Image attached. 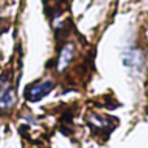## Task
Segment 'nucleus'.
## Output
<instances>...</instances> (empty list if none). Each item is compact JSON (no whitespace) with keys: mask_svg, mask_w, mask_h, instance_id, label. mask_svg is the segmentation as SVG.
<instances>
[{"mask_svg":"<svg viewBox=\"0 0 148 148\" xmlns=\"http://www.w3.org/2000/svg\"><path fill=\"white\" fill-rule=\"evenodd\" d=\"M53 88L55 83L52 79H39L25 88V97L30 101H38L47 94H49Z\"/></svg>","mask_w":148,"mask_h":148,"instance_id":"f257e3e1","label":"nucleus"}]
</instances>
